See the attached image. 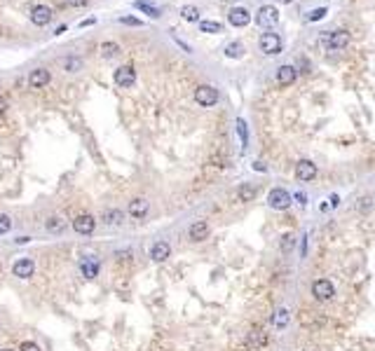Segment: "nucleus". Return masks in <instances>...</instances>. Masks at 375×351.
I'll use <instances>...</instances> for the list:
<instances>
[{
    "label": "nucleus",
    "mask_w": 375,
    "mask_h": 351,
    "mask_svg": "<svg viewBox=\"0 0 375 351\" xmlns=\"http://www.w3.org/2000/svg\"><path fill=\"white\" fill-rule=\"evenodd\" d=\"M35 272V262L31 257H19V260H14L12 265V274L17 279H31Z\"/></svg>",
    "instance_id": "9"
},
{
    "label": "nucleus",
    "mask_w": 375,
    "mask_h": 351,
    "mask_svg": "<svg viewBox=\"0 0 375 351\" xmlns=\"http://www.w3.org/2000/svg\"><path fill=\"white\" fill-rule=\"evenodd\" d=\"M122 218H124V213L120 209H108L106 213H103V223H106V225H117V227H120V225L124 223Z\"/></svg>",
    "instance_id": "25"
},
{
    "label": "nucleus",
    "mask_w": 375,
    "mask_h": 351,
    "mask_svg": "<svg viewBox=\"0 0 375 351\" xmlns=\"http://www.w3.org/2000/svg\"><path fill=\"white\" fill-rule=\"evenodd\" d=\"M92 24H96V19H94V17H89V19L80 21V28H85V26H92Z\"/></svg>",
    "instance_id": "37"
},
{
    "label": "nucleus",
    "mask_w": 375,
    "mask_h": 351,
    "mask_svg": "<svg viewBox=\"0 0 375 351\" xmlns=\"http://www.w3.org/2000/svg\"><path fill=\"white\" fill-rule=\"evenodd\" d=\"M169 255H171V246L167 241L153 243V248H150V260H153V262H164Z\"/></svg>",
    "instance_id": "16"
},
{
    "label": "nucleus",
    "mask_w": 375,
    "mask_h": 351,
    "mask_svg": "<svg viewBox=\"0 0 375 351\" xmlns=\"http://www.w3.org/2000/svg\"><path fill=\"white\" fill-rule=\"evenodd\" d=\"M115 84L117 87H122V89H129V87H134V82H136V70L131 66H120L115 70Z\"/></svg>",
    "instance_id": "7"
},
{
    "label": "nucleus",
    "mask_w": 375,
    "mask_h": 351,
    "mask_svg": "<svg viewBox=\"0 0 375 351\" xmlns=\"http://www.w3.org/2000/svg\"><path fill=\"white\" fill-rule=\"evenodd\" d=\"M120 52H122V49H120V45H117V42H113V40H106V42H101V45H99V54H101L103 59H113V56H117Z\"/></svg>",
    "instance_id": "22"
},
{
    "label": "nucleus",
    "mask_w": 375,
    "mask_h": 351,
    "mask_svg": "<svg viewBox=\"0 0 375 351\" xmlns=\"http://www.w3.org/2000/svg\"><path fill=\"white\" fill-rule=\"evenodd\" d=\"M228 21H230L235 28H244L251 24V14L246 7H230V12H228Z\"/></svg>",
    "instance_id": "10"
},
{
    "label": "nucleus",
    "mask_w": 375,
    "mask_h": 351,
    "mask_svg": "<svg viewBox=\"0 0 375 351\" xmlns=\"http://www.w3.org/2000/svg\"><path fill=\"white\" fill-rule=\"evenodd\" d=\"M0 351H12V349H0Z\"/></svg>",
    "instance_id": "41"
},
{
    "label": "nucleus",
    "mask_w": 375,
    "mask_h": 351,
    "mask_svg": "<svg viewBox=\"0 0 375 351\" xmlns=\"http://www.w3.org/2000/svg\"><path fill=\"white\" fill-rule=\"evenodd\" d=\"M10 230H12V218L0 213V234H7Z\"/></svg>",
    "instance_id": "32"
},
{
    "label": "nucleus",
    "mask_w": 375,
    "mask_h": 351,
    "mask_svg": "<svg viewBox=\"0 0 375 351\" xmlns=\"http://www.w3.org/2000/svg\"><path fill=\"white\" fill-rule=\"evenodd\" d=\"M129 216L134 218V220H143L145 216H148L150 211V202L148 199H143V197H136V199H131L129 202Z\"/></svg>",
    "instance_id": "13"
},
{
    "label": "nucleus",
    "mask_w": 375,
    "mask_h": 351,
    "mask_svg": "<svg viewBox=\"0 0 375 351\" xmlns=\"http://www.w3.org/2000/svg\"><path fill=\"white\" fill-rule=\"evenodd\" d=\"M321 47L326 52H333V49H345L349 45V33L347 31H326V33L319 35Z\"/></svg>",
    "instance_id": "1"
},
{
    "label": "nucleus",
    "mask_w": 375,
    "mask_h": 351,
    "mask_svg": "<svg viewBox=\"0 0 375 351\" xmlns=\"http://www.w3.org/2000/svg\"><path fill=\"white\" fill-rule=\"evenodd\" d=\"M293 243H295L293 232H286V234L281 236V250H284V253H291V250H293Z\"/></svg>",
    "instance_id": "30"
},
{
    "label": "nucleus",
    "mask_w": 375,
    "mask_h": 351,
    "mask_svg": "<svg viewBox=\"0 0 375 351\" xmlns=\"http://www.w3.org/2000/svg\"><path fill=\"white\" fill-rule=\"evenodd\" d=\"M19 351H42V349L35 344V342H21V344H19Z\"/></svg>",
    "instance_id": "35"
},
{
    "label": "nucleus",
    "mask_w": 375,
    "mask_h": 351,
    "mask_svg": "<svg viewBox=\"0 0 375 351\" xmlns=\"http://www.w3.org/2000/svg\"><path fill=\"white\" fill-rule=\"evenodd\" d=\"M326 17V7H317V10H312V12H307L305 14V19L307 21H319Z\"/></svg>",
    "instance_id": "31"
},
{
    "label": "nucleus",
    "mask_w": 375,
    "mask_h": 351,
    "mask_svg": "<svg viewBox=\"0 0 375 351\" xmlns=\"http://www.w3.org/2000/svg\"><path fill=\"white\" fill-rule=\"evenodd\" d=\"M45 230H47L49 234H61V232L66 230V220H63L61 216H49L47 220H45Z\"/></svg>",
    "instance_id": "20"
},
{
    "label": "nucleus",
    "mask_w": 375,
    "mask_h": 351,
    "mask_svg": "<svg viewBox=\"0 0 375 351\" xmlns=\"http://www.w3.org/2000/svg\"><path fill=\"white\" fill-rule=\"evenodd\" d=\"M52 19H54V12H52V7H47V5H35L33 10H31V21H33L35 26H47Z\"/></svg>",
    "instance_id": "11"
},
{
    "label": "nucleus",
    "mask_w": 375,
    "mask_h": 351,
    "mask_svg": "<svg viewBox=\"0 0 375 351\" xmlns=\"http://www.w3.org/2000/svg\"><path fill=\"white\" fill-rule=\"evenodd\" d=\"M314 176H317V164L312 159H300L295 164V178L298 181H312Z\"/></svg>",
    "instance_id": "15"
},
{
    "label": "nucleus",
    "mask_w": 375,
    "mask_h": 351,
    "mask_svg": "<svg viewBox=\"0 0 375 351\" xmlns=\"http://www.w3.org/2000/svg\"><path fill=\"white\" fill-rule=\"evenodd\" d=\"M237 134H239V141H242V150H246V145H249V131H246L244 120H237Z\"/></svg>",
    "instance_id": "29"
},
{
    "label": "nucleus",
    "mask_w": 375,
    "mask_h": 351,
    "mask_svg": "<svg viewBox=\"0 0 375 351\" xmlns=\"http://www.w3.org/2000/svg\"><path fill=\"white\" fill-rule=\"evenodd\" d=\"M258 47L263 54L272 56V54H279L281 47H284V42H281V38L277 33H263L258 40Z\"/></svg>",
    "instance_id": "4"
},
{
    "label": "nucleus",
    "mask_w": 375,
    "mask_h": 351,
    "mask_svg": "<svg viewBox=\"0 0 375 351\" xmlns=\"http://www.w3.org/2000/svg\"><path fill=\"white\" fill-rule=\"evenodd\" d=\"M5 110H7V101L0 96V113H5Z\"/></svg>",
    "instance_id": "39"
},
{
    "label": "nucleus",
    "mask_w": 375,
    "mask_h": 351,
    "mask_svg": "<svg viewBox=\"0 0 375 351\" xmlns=\"http://www.w3.org/2000/svg\"><path fill=\"white\" fill-rule=\"evenodd\" d=\"M120 24H124V26H141V19H136V17H120Z\"/></svg>",
    "instance_id": "33"
},
{
    "label": "nucleus",
    "mask_w": 375,
    "mask_h": 351,
    "mask_svg": "<svg viewBox=\"0 0 375 351\" xmlns=\"http://www.w3.org/2000/svg\"><path fill=\"white\" fill-rule=\"evenodd\" d=\"M80 272L85 279H94L99 277V262H96L94 257H82L80 260Z\"/></svg>",
    "instance_id": "18"
},
{
    "label": "nucleus",
    "mask_w": 375,
    "mask_h": 351,
    "mask_svg": "<svg viewBox=\"0 0 375 351\" xmlns=\"http://www.w3.org/2000/svg\"><path fill=\"white\" fill-rule=\"evenodd\" d=\"M312 295L314 300H319V302H328V300H333L335 295V286L328 281V279H317L312 284Z\"/></svg>",
    "instance_id": "5"
},
{
    "label": "nucleus",
    "mask_w": 375,
    "mask_h": 351,
    "mask_svg": "<svg viewBox=\"0 0 375 351\" xmlns=\"http://www.w3.org/2000/svg\"><path fill=\"white\" fill-rule=\"evenodd\" d=\"M61 68L66 70V73H80V70H82V59H80V56H73V54L63 56Z\"/></svg>",
    "instance_id": "21"
},
{
    "label": "nucleus",
    "mask_w": 375,
    "mask_h": 351,
    "mask_svg": "<svg viewBox=\"0 0 375 351\" xmlns=\"http://www.w3.org/2000/svg\"><path fill=\"white\" fill-rule=\"evenodd\" d=\"M295 68L293 66H281L279 70H277V82H279L281 87H286V84H293V80H295Z\"/></svg>",
    "instance_id": "19"
},
{
    "label": "nucleus",
    "mask_w": 375,
    "mask_h": 351,
    "mask_svg": "<svg viewBox=\"0 0 375 351\" xmlns=\"http://www.w3.org/2000/svg\"><path fill=\"white\" fill-rule=\"evenodd\" d=\"M134 7H136L138 12H143V14H148V17H153V19H157L160 17V7H155L153 3H148V0H134Z\"/></svg>",
    "instance_id": "24"
},
{
    "label": "nucleus",
    "mask_w": 375,
    "mask_h": 351,
    "mask_svg": "<svg viewBox=\"0 0 375 351\" xmlns=\"http://www.w3.org/2000/svg\"><path fill=\"white\" fill-rule=\"evenodd\" d=\"M49 80H52V75H49L47 68H33V70H31V75H28V84H31L33 89L47 87Z\"/></svg>",
    "instance_id": "14"
},
{
    "label": "nucleus",
    "mask_w": 375,
    "mask_h": 351,
    "mask_svg": "<svg viewBox=\"0 0 375 351\" xmlns=\"http://www.w3.org/2000/svg\"><path fill=\"white\" fill-rule=\"evenodd\" d=\"M195 101L202 106V108H211L218 103V89L211 87V84H199L195 89Z\"/></svg>",
    "instance_id": "2"
},
{
    "label": "nucleus",
    "mask_w": 375,
    "mask_h": 351,
    "mask_svg": "<svg viewBox=\"0 0 375 351\" xmlns=\"http://www.w3.org/2000/svg\"><path fill=\"white\" fill-rule=\"evenodd\" d=\"M291 202H293V197L288 195L284 188H274V190H270V195H267V204H270V209H274V211H286L288 206H291Z\"/></svg>",
    "instance_id": "3"
},
{
    "label": "nucleus",
    "mask_w": 375,
    "mask_h": 351,
    "mask_svg": "<svg viewBox=\"0 0 375 351\" xmlns=\"http://www.w3.org/2000/svg\"><path fill=\"white\" fill-rule=\"evenodd\" d=\"M66 3H68L70 7H85L89 3V0H66Z\"/></svg>",
    "instance_id": "36"
},
{
    "label": "nucleus",
    "mask_w": 375,
    "mask_h": 351,
    "mask_svg": "<svg viewBox=\"0 0 375 351\" xmlns=\"http://www.w3.org/2000/svg\"><path fill=\"white\" fill-rule=\"evenodd\" d=\"M359 211H361V213H368L370 211V206H373V204H370V197H361V199H359Z\"/></svg>",
    "instance_id": "34"
},
{
    "label": "nucleus",
    "mask_w": 375,
    "mask_h": 351,
    "mask_svg": "<svg viewBox=\"0 0 375 351\" xmlns=\"http://www.w3.org/2000/svg\"><path fill=\"white\" fill-rule=\"evenodd\" d=\"M256 195H258V188L253 185V183H242L237 188V199L239 202H253L256 199Z\"/></svg>",
    "instance_id": "17"
},
{
    "label": "nucleus",
    "mask_w": 375,
    "mask_h": 351,
    "mask_svg": "<svg viewBox=\"0 0 375 351\" xmlns=\"http://www.w3.org/2000/svg\"><path fill=\"white\" fill-rule=\"evenodd\" d=\"M73 230L78 232V234L89 236L92 232L96 230V220H94V216H89V213H80V216H75V220H73Z\"/></svg>",
    "instance_id": "8"
},
{
    "label": "nucleus",
    "mask_w": 375,
    "mask_h": 351,
    "mask_svg": "<svg viewBox=\"0 0 375 351\" xmlns=\"http://www.w3.org/2000/svg\"><path fill=\"white\" fill-rule=\"evenodd\" d=\"M14 241H17V243H26V241H31V236H17Z\"/></svg>",
    "instance_id": "38"
},
{
    "label": "nucleus",
    "mask_w": 375,
    "mask_h": 351,
    "mask_svg": "<svg viewBox=\"0 0 375 351\" xmlns=\"http://www.w3.org/2000/svg\"><path fill=\"white\" fill-rule=\"evenodd\" d=\"M209 234H211V227H209V223H206V220H195V223L190 225V230H188L190 241H195V243L209 239Z\"/></svg>",
    "instance_id": "12"
},
{
    "label": "nucleus",
    "mask_w": 375,
    "mask_h": 351,
    "mask_svg": "<svg viewBox=\"0 0 375 351\" xmlns=\"http://www.w3.org/2000/svg\"><path fill=\"white\" fill-rule=\"evenodd\" d=\"M63 31H66V26H63V24H61V26H59V28H56V31H54V35H61Z\"/></svg>",
    "instance_id": "40"
},
{
    "label": "nucleus",
    "mask_w": 375,
    "mask_h": 351,
    "mask_svg": "<svg viewBox=\"0 0 375 351\" xmlns=\"http://www.w3.org/2000/svg\"><path fill=\"white\" fill-rule=\"evenodd\" d=\"M199 31H202V33H220V31H223V24H220V21L204 19V21H199Z\"/></svg>",
    "instance_id": "26"
},
{
    "label": "nucleus",
    "mask_w": 375,
    "mask_h": 351,
    "mask_svg": "<svg viewBox=\"0 0 375 351\" xmlns=\"http://www.w3.org/2000/svg\"><path fill=\"white\" fill-rule=\"evenodd\" d=\"M225 56H228V59H239V56H244V45H242V42H230V45L225 47Z\"/></svg>",
    "instance_id": "27"
},
{
    "label": "nucleus",
    "mask_w": 375,
    "mask_h": 351,
    "mask_svg": "<svg viewBox=\"0 0 375 351\" xmlns=\"http://www.w3.org/2000/svg\"><path fill=\"white\" fill-rule=\"evenodd\" d=\"M288 321H291V314H288L286 307H281V309L274 311V318H272L274 330H284V328L288 325Z\"/></svg>",
    "instance_id": "23"
},
{
    "label": "nucleus",
    "mask_w": 375,
    "mask_h": 351,
    "mask_svg": "<svg viewBox=\"0 0 375 351\" xmlns=\"http://www.w3.org/2000/svg\"><path fill=\"white\" fill-rule=\"evenodd\" d=\"M181 17L185 21H199V10L195 5H185V7H181Z\"/></svg>",
    "instance_id": "28"
},
{
    "label": "nucleus",
    "mask_w": 375,
    "mask_h": 351,
    "mask_svg": "<svg viewBox=\"0 0 375 351\" xmlns=\"http://www.w3.org/2000/svg\"><path fill=\"white\" fill-rule=\"evenodd\" d=\"M279 21V10L274 5H263L256 12V24L258 26H263V28H267V26H274Z\"/></svg>",
    "instance_id": "6"
}]
</instances>
